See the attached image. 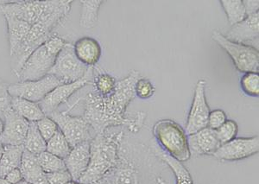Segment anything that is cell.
I'll list each match as a JSON object with an SVG mask.
<instances>
[{
    "instance_id": "obj_1",
    "label": "cell",
    "mask_w": 259,
    "mask_h": 184,
    "mask_svg": "<svg viewBox=\"0 0 259 184\" xmlns=\"http://www.w3.org/2000/svg\"><path fill=\"white\" fill-rule=\"evenodd\" d=\"M140 78L139 71L133 70L126 77L117 81L114 92L101 96L92 91L84 99L83 118L95 133H101L109 128L123 127L137 133L145 125V112H127V107L135 99V84Z\"/></svg>"
},
{
    "instance_id": "obj_2",
    "label": "cell",
    "mask_w": 259,
    "mask_h": 184,
    "mask_svg": "<svg viewBox=\"0 0 259 184\" xmlns=\"http://www.w3.org/2000/svg\"><path fill=\"white\" fill-rule=\"evenodd\" d=\"M163 164L153 149L125 133L116 164L91 184H166L162 174Z\"/></svg>"
},
{
    "instance_id": "obj_3",
    "label": "cell",
    "mask_w": 259,
    "mask_h": 184,
    "mask_svg": "<svg viewBox=\"0 0 259 184\" xmlns=\"http://www.w3.org/2000/svg\"><path fill=\"white\" fill-rule=\"evenodd\" d=\"M72 0L0 1V13L22 19L30 25L45 23L56 30L70 14Z\"/></svg>"
},
{
    "instance_id": "obj_4",
    "label": "cell",
    "mask_w": 259,
    "mask_h": 184,
    "mask_svg": "<svg viewBox=\"0 0 259 184\" xmlns=\"http://www.w3.org/2000/svg\"><path fill=\"white\" fill-rule=\"evenodd\" d=\"M109 128L98 133L90 141V162L85 174L80 179L83 184H91L103 177L114 166L118 159L124 130Z\"/></svg>"
},
{
    "instance_id": "obj_5",
    "label": "cell",
    "mask_w": 259,
    "mask_h": 184,
    "mask_svg": "<svg viewBox=\"0 0 259 184\" xmlns=\"http://www.w3.org/2000/svg\"><path fill=\"white\" fill-rule=\"evenodd\" d=\"M67 42L66 39L54 34L27 59L17 76L19 81L40 80L50 74L56 57Z\"/></svg>"
},
{
    "instance_id": "obj_6",
    "label": "cell",
    "mask_w": 259,
    "mask_h": 184,
    "mask_svg": "<svg viewBox=\"0 0 259 184\" xmlns=\"http://www.w3.org/2000/svg\"><path fill=\"white\" fill-rule=\"evenodd\" d=\"M154 137L166 153L181 163L191 158L188 135L179 124L172 119H161L152 128Z\"/></svg>"
},
{
    "instance_id": "obj_7",
    "label": "cell",
    "mask_w": 259,
    "mask_h": 184,
    "mask_svg": "<svg viewBox=\"0 0 259 184\" xmlns=\"http://www.w3.org/2000/svg\"><path fill=\"white\" fill-rule=\"evenodd\" d=\"M212 41L217 42L232 57L236 69L241 73H258L259 52L252 45L233 42L220 31L212 33Z\"/></svg>"
},
{
    "instance_id": "obj_8",
    "label": "cell",
    "mask_w": 259,
    "mask_h": 184,
    "mask_svg": "<svg viewBox=\"0 0 259 184\" xmlns=\"http://www.w3.org/2000/svg\"><path fill=\"white\" fill-rule=\"evenodd\" d=\"M52 27L45 23H37L31 26L30 31L23 42L11 54V69L13 74L18 76L27 59L34 51L53 36Z\"/></svg>"
},
{
    "instance_id": "obj_9",
    "label": "cell",
    "mask_w": 259,
    "mask_h": 184,
    "mask_svg": "<svg viewBox=\"0 0 259 184\" xmlns=\"http://www.w3.org/2000/svg\"><path fill=\"white\" fill-rule=\"evenodd\" d=\"M69 112V109L68 111L56 110L48 117L56 122L60 131L72 147L81 143L91 141L95 136L93 135V131L95 132L93 128L83 117L72 115Z\"/></svg>"
},
{
    "instance_id": "obj_10",
    "label": "cell",
    "mask_w": 259,
    "mask_h": 184,
    "mask_svg": "<svg viewBox=\"0 0 259 184\" xmlns=\"http://www.w3.org/2000/svg\"><path fill=\"white\" fill-rule=\"evenodd\" d=\"M89 68L78 60L73 43L68 42L56 57L50 74L54 75L62 84L72 83L81 79Z\"/></svg>"
},
{
    "instance_id": "obj_11",
    "label": "cell",
    "mask_w": 259,
    "mask_h": 184,
    "mask_svg": "<svg viewBox=\"0 0 259 184\" xmlns=\"http://www.w3.org/2000/svg\"><path fill=\"white\" fill-rule=\"evenodd\" d=\"M93 79H94V67H89L85 75L80 80H76L72 83L62 84L52 90L41 102H39V105L42 111L45 112V115L49 116L50 113L58 110V108L62 104L67 103L68 100L75 93L89 84L93 83Z\"/></svg>"
},
{
    "instance_id": "obj_12",
    "label": "cell",
    "mask_w": 259,
    "mask_h": 184,
    "mask_svg": "<svg viewBox=\"0 0 259 184\" xmlns=\"http://www.w3.org/2000/svg\"><path fill=\"white\" fill-rule=\"evenodd\" d=\"M62 84L54 75L49 74L40 80L18 81L16 83L10 84L9 92L12 97H18L39 103L52 90Z\"/></svg>"
},
{
    "instance_id": "obj_13",
    "label": "cell",
    "mask_w": 259,
    "mask_h": 184,
    "mask_svg": "<svg viewBox=\"0 0 259 184\" xmlns=\"http://www.w3.org/2000/svg\"><path fill=\"white\" fill-rule=\"evenodd\" d=\"M206 80H198L194 89V98L189 111L185 132L188 136L207 127V120L210 113L209 106L206 98Z\"/></svg>"
},
{
    "instance_id": "obj_14",
    "label": "cell",
    "mask_w": 259,
    "mask_h": 184,
    "mask_svg": "<svg viewBox=\"0 0 259 184\" xmlns=\"http://www.w3.org/2000/svg\"><path fill=\"white\" fill-rule=\"evenodd\" d=\"M258 152L259 137L256 135L250 137H235L221 145L212 156L222 162H233L250 158Z\"/></svg>"
},
{
    "instance_id": "obj_15",
    "label": "cell",
    "mask_w": 259,
    "mask_h": 184,
    "mask_svg": "<svg viewBox=\"0 0 259 184\" xmlns=\"http://www.w3.org/2000/svg\"><path fill=\"white\" fill-rule=\"evenodd\" d=\"M4 131L0 136L3 146H24L30 122L11 109L4 116Z\"/></svg>"
},
{
    "instance_id": "obj_16",
    "label": "cell",
    "mask_w": 259,
    "mask_h": 184,
    "mask_svg": "<svg viewBox=\"0 0 259 184\" xmlns=\"http://www.w3.org/2000/svg\"><path fill=\"white\" fill-rule=\"evenodd\" d=\"M191 156H212L221 146L214 130L206 127L188 136Z\"/></svg>"
},
{
    "instance_id": "obj_17",
    "label": "cell",
    "mask_w": 259,
    "mask_h": 184,
    "mask_svg": "<svg viewBox=\"0 0 259 184\" xmlns=\"http://www.w3.org/2000/svg\"><path fill=\"white\" fill-rule=\"evenodd\" d=\"M66 169L74 181H79L89 168L90 162V141L72 147L64 159Z\"/></svg>"
},
{
    "instance_id": "obj_18",
    "label": "cell",
    "mask_w": 259,
    "mask_h": 184,
    "mask_svg": "<svg viewBox=\"0 0 259 184\" xmlns=\"http://www.w3.org/2000/svg\"><path fill=\"white\" fill-rule=\"evenodd\" d=\"M259 36V12L247 16L243 21L234 24L225 36L230 41L244 43L257 41Z\"/></svg>"
},
{
    "instance_id": "obj_19",
    "label": "cell",
    "mask_w": 259,
    "mask_h": 184,
    "mask_svg": "<svg viewBox=\"0 0 259 184\" xmlns=\"http://www.w3.org/2000/svg\"><path fill=\"white\" fill-rule=\"evenodd\" d=\"M74 54L80 63L87 67H95L100 61L102 49L97 40L83 36L73 43Z\"/></svg>"
},
{
    "instance_id": "obj_20",
    "label": "cell",
    "mask_w": 259,
    "mask_h": 184,
    "mask_svg": "<svg viewBox=\"0 0 259 184\" xmlns=\"http://www.w3.org/2000/svg\"><path fill=\"white\" fill-rule=\"evenodd\" d=\"M5 18H6L7 36H8V42H9L10 55H11L26 37L32 25L15 17L5 16Z\"/></svg>"
},
{
    "instance_id": "obj_21",
    "label": "cell",
    "mask_w": 259,
    "mask_h": 184,
    "mask_svg": "<svg viewBox=\"0 0 259 184\" xmlns=\"http://www.w3.org/2000/svg\"><path fill=\"white\" fill-rule=\"evenodd\" d=\"M12 109L30 123L39 121L46 116L39 103L18 97H12Z\"/></svg>"
},
{
    "instance_id": "obj_22",
    "label": "cell",
    "mask_w": 259,
    "mask_h": 184,
    "mask_svg": "<svg viewBox=\"0 0 259 184\" xmlns=\"http://www.w3.org/2000/svg\"><path fill=\"white\" fill-rule=\"evenodd\" d=\"M153 151L156 157L159 158L165 165L169 167L172 172L174 173L177 184H194L189 169L183 165V163L176 160L161 148L155 147Z\"/></svg>"
},
{
    "instance_id": "obj_23",
    "label": "cell",
    "mask_w": 259,
    "mask_h": 184,
    "mask_svg": "<svg viewBox=\"0 0 259 184\" xmlns=\"http://www.w3.org/2000/svg\"><path fill=\"white\" fill-rule=\"evenodd\" d=\"M24 152V146H4L0 159V177L4 178L10 171L20 168Z\"/></svg>"
},
{
    "instance_id": "obj_24",
    "label": "cell",
    "mask_w": 259,
    "mask_h": 184,
    "mask_svg": "<svg viewBox=\"0 0 259 184\" xmlns=\"http://www.w3.org/2000/svg\"><path fill=\"white\" fill-rule=\"evenodd\" d=\"M80 26L85 29H92L96 26L99 21V12L104 3L103 0H81Z\"/></svg>"
},
{
    "instance_id": "obj_25",
    "label": "cell",
    "mask_w": 259,
    "mask_h": 184,
    "mask_svg": "<svg viewBox=\"0 0 259 184\" xmlns=\"http://www.w3.org/2000/svg\"><path fill=\"white\" fill-rule=\"evenodd\" d=\"M19 169L23 174L24 180L32 184L35 180L45 174L39 164L37 156L30 153L26 150H24Z\"/></svg>"
},
{
    "instance_id": "obj_26",
    "label": "cell",
    "mask_w": 259,
    "mask_h": 184,
    "mask_svg": "<svg viewBox=\"0 0 259 184\" xmlns=\"http://www.w3.org/2000/svg\"><path fill=\"white\" fill-rule=\"evenodd\" d=\"M117 81L112 75L103 71L102 69H96L94 67V79H93V86L94 92L101 96H108L114 92Z\"/></svg>"
},
{
    "instance_id": "obj_27",
    "label": "cell",
    "mask_w": 259,
    "mask_h": 184,
    "mask_svg": "<svg viewBox=\"0 0 259 184\" xmlns=\"http://www.w3.org/2000/svg\"><path fill=\"white\" fill-rule=\"evenodd\" d=\"M46 146H47V141L40 133L36 123L30 122L29 130L24 140V150H26L35 156H38L41 152L46 151Z\"/></svg>"
},
{
    "instance_id": "obj_28",
    "label": "cell",
    "mask_w": 259,
    "mask_h": 184,
    "mask_svg": "<svg viewBox=\"0 0 259 184\" xmlns=\"http://www.w3.org/2000/svg\"><path fill=\"white\" fill-rule=\"evenodd\" d=\"M220 3L223 7L228 22L232 26L239 24L247 17L243 0H221Z\"/></svg>"
},
{
    "instance_id": "obj_29",
    "label": "cell",
    "mask_w": 259,
    "mask_h": 184,
    "mask_svg": "<svg viewBox=\"0 0 259 184\" xmlns=\"http://www.w3.org/2000/svg\"><path fill=\"white\" fill-rule=\"evenodd\" d=\"M71 149L72 146L60 130L47 141L46 151L62 159L68 157Z\"/></svg>"
},
{
    "instance_id": "obj_30",
    "label": "cell",
    "mask_w": 259,
    "mask_h": 184,
    "mask_svg": "<svg viewBox=\"0 0 259 184\" xmlns=\"http://www.w3.org/2000/svg\"><path fill=\"white\" fill-rule=\"evenodd\" d=\"M39 164L41 166L42 171L45 174L49 173L57 172L66 169L64 159L58 158L55 155L51 154L47 151L41 152V154L37 156Z\"/></svg>"
},
{
    "instance_id": "obj_31",
    "label": "cell",
    "mask_w": 259,
    "mask_h": 184,
    "mask_svg": "<svg viewBox=\"0 0 259 184\" xmlns=\"http://www.w3.org/2000/svg\"><path fill=\"white\" fill-rule=\"evenodd\" d=\"M241 88L245 95L251 97H258L259 75L258 73H245L242 76L240 81Z\"/></svg>"
},
{
    "instance_id": "obj_32",
    "label": "cell",
    "mask_w": 259,
    "mask_h": 184,
    "mask_svg": "<svg viewBox=\"0 0 259 184\" xmlns=\"http://www.w3.org/2000/svg\"><path fill=\"white\" fill-rule=\"evenodd\" d=\"M239 131L238 124L234 120H227L215 132L221 145H224L237 137Z\"/></svg>"
},
{
    "instance_id": "obj_33",
    "label": "cell",
    "mask_w": 259,
    "mask_h": 184,
    "mask_svg": "<svg viewBox=\"0 0 259 184\" xmlns=\"http://www.w3.org/2000/svg\"><path fill=\"white\" fill-rule=\"evenodd\" d=\"M156 93V87L147 78L141 77L135 84L136 96L142 100H148L153 97Z\"/></svg>"
},
{
    "instance_id": "obj_34",
    "label": "cell",
    "mask_w": 259,
    "mask_h": 184,
    "mask_svg": "<svg viewBox=\"0 0 259 184\" xmlns=\"http://www.w3.org/2000/svg\"><path fill=\"white\" fill-rule=\"evenodd\" d=\"M10 84L0 77V117L4 116L8 111L12 109V96L10 95Z\"/></svg>"
},
{
    "instance_id": "obj_35",
    "label": "cell",
    "mask_w": 259,
    "mask_h": 184,
    "mask_svg": "<svg viewBox=\"0 0 259 184\" xmlns=\"http://www.w3.org/2000/svg\"><path fill=\"white\" fill-rule=\"evenodd\" d=\"M35 123H36L40 133L46 141L53 137L54 135L59 130L58 125L56 122L48 116H45V118H42Z\"/></svg>"
},
{
    "instance_id": "obj_36",
    "label": "cell",
    "mask_w": 259,
    "mask_h": 184,
    "mask_svg": "<svg viewBox=\"0 0 259 184\" xmlns=\"http://www.w3.org/2000/svg\"><path fill=\"white\" fill-rule=\"evenodd\" d=\"M227 120V114H226L224 111L221 110V109H216V110L210 112L208 120H207V127L216 131Z\"/></svg>"
},
{
    "instance_id": "obj_37",
    "label": "cell",
    "mask_w": 259,
    "mask_h": 184,
    "mask_svg": "<svg viewBox=\"0 0 259 184\" xmlns=\"http://www.w3.org/2000/svg\"><path fill=\"white\" fill-rule=\"evenodd\" d=\"M46 175L50 184H66L73 180L67 169L57 172L49 173Z\"/></svg>"
},
{
    "instance_id": "obj_38",
    "label": "cell",
    "mask_w": 259,
    "mask_h": 184,
    "mask_svg": "<svg viewBox=\"0 0 259 184\" xmlns=\"http://www.w3.org/2000/svg\"><path fill=\"white\" fill-rule=\"evenodd\" d=\"M4 178L6 179L9 183L18 184L24 180V176L21 172L20 169L18 168V169H13L12 171H10Z\"/></svg>"
},
{
    "instance_id": "obj_39",
    "label": "cell",
    "mask_w": 259,
    "mask_h": 184,
    "mask_svg": "<svg viewBox=\"0 0 259 184\" xmlns=\"http://www.w3.org/2000/svg\"><path fill=\"white\" fill-rule=\"evenodd\" d=\"M244 9L246 12V15H252L256 12H258V0H243Z\"/></svg>"
},
{
    "instance_id": "obj_40",
    "label": "cell",
    "mask_w": 259,
    "mask_h": 184,
    "mask_svg": "<svg viewBox=\"0 0 259 184\" xmlns=\"http://www.w3.org/2000/svg\"><path fill=\"white\" fill-rule=\"evenodd\" d=\"M4 125H5V124H4V119L0 117V136H1V134L3 132Z\"/></svg>"
},
{
    "instance_id": "obj_41",
    "label": "cell",
    "mask_w": 259,
    "mask_h": 184,
    "mask_svg": "<svg viewBox=\"0 0 259 184\" xmlns=\"http://www.w3.org/2000/svg\"><path fill=\"white\" fill-rule=\"evenodd\" d=\"M0 184H11L8 182V181H6V179L3 178V177H0Z\"/></svg>"
},
{
    "instance_id": "obj_42",
    "label": "cell",
    "mask_w": 259,
    "mask_h": 184,
    "mask_svg": "<svg viewBox=\"0 0 259 184\" xmlns=\"http://www.w3.org/2000/svg\"><path fill=\"white\" fill-rule=\"evenodd\" d=\"M4 152V146L0 143V159H1V157H2V154H3Z\"/></svg>"
},
{
    "instance_id": "obj_43",
    "label": "cell",
    "mask_w": 259,
    "mask_h": 184,
    "mask_svg": "<svg viewBox=\"0 0 259 184\" xmlns=\"http://www.w3.org/2000/svg\"><path fill=\"white\" fill-rule=\"evenodd\" d=\"M66 184H83L80 181H74V180H72V181H68V183Z\"/></svg>"
},
{
    "instance_id": "obj_44",
    "label": "cell",
    "mask_w": 259,
    "mask_h": 184,
    "mask_svg": "<svg viewBox=\"0 0 259 184\" xmlns=\"http://www.w3.org/2000/svg\"><path fill=\"white\" fill-rule=\"evenodd\" d=\"M18 184H32L30 183V182H29V181H25V180H23V181H20L19 183Z\"/></svg>"
}]
</instances>
